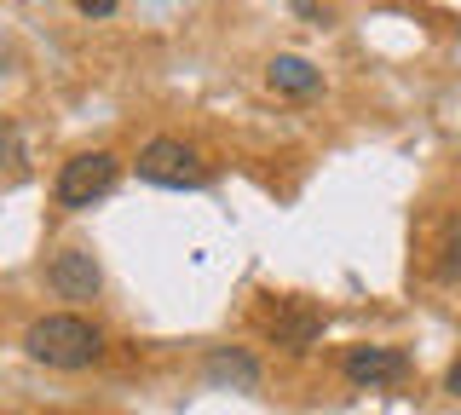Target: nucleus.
<instances>
[{"instance_id": "nucleus-1", "label": "nucleus", "mask_w": 461, "mask_h": 415, "mask_svg": "<svg viewBox=\"0 0 461 415\" xmlns=\"http://www.w3.org/2000/svg\"><path fill=\"white\" fill-rule=\"evenodd\" d=\"M23 352L35 357V364H47V369H86V364H98V352H104V335H98L86 318L52 311V318L29 323Z\"/></svg>"}, {"instance_id": "nucleus-2", "label": "nucleus", "mask_w": 461, "mask_h": 415, "mask_svg": "<svg viewBox=\"0 0 461 415\" xmlns=\"http://www.w3.org/2000/svg\"><path fill=\"white\" fill-rule=\"evenodd\" d=\"M139 179L167 185V191H196V185H208V162L185 139H150L139 150Z\"/></svg>"}, {"instance_id": "nucleus-3", "label": "nucleus", "mask_w": 461, "mask_h": 415, "mask_svg": "<svg viewBox=\"0 0 461 415\" xmlns=\"http://www.w3.org/2000/svg\"><path fill=\"white\" fill-rule=\"evenodd\" d=\"M115 174H122V162H115L110 150H86V156H76V162H64V174H58V185H52L58 208H93L98 196L115 185Z\"/></svg>"}, {"instance_id": "nucleus-4", "label": "nucleus", "mask_w": 461, "mask_h": 415, "mask_svg": "<svg viewBox=\"0 0 461 415\" xmlns=\"http://www.w3.org/2000/svg\"><path fill=\"white\" fill-rule=\"evenodd\" d=\"M340 369H346L352 386H369V392H375V386H393V381L410 375V357H403L398 347H352Z\"/></svg>"}, {"instance_id": "nucleus-5", "label": "nucleus", "mask_w": 461, "mask_h": 415, "mask_svg": "<svg viewBox=\"0 0 461 415\" xmlns=\"http://www.w3.org/2000/svg\"><path fill=\"white\" fill-rule=\"evenodd\" d=\"M47 283H52V289L64 294V300H93L104 277H98V260H93L86 248H64V254H52Z\"/></svg>"}, {"instance_id": "nucleus-6", "label": "nucleus", "mask_w": 461, "mask_h": 415, "mask_svg": "<svg viewBox=\"0 0 461 415\" xmlns=\"http://www.w3.org/2000/svg\"><path fill=\"white\" fill-rule=\"evenodd\" d=\"M208 381H213V386H242V392H254V386H259V364H254L249 352L220 347V352L208 357Z\"/></svg>"}, {"instance_id": "nucleus-7", "label": "nucleus", "mask_w": 461, "mask_h": 415, "mask_svg": "<svg viewBox=\"0 0 461 415\" xmlns=\"http://www.w3.org/2000/svg\"><path fill=\"white\" fill-rule=\"evenodd\" d=\"M266 81H271V87H277V93H294V98L317 93V69H312L306 59H294V52H283V59H271Z\"/></svg>"}, {"instance_id": "nucleus-8", "label": "nucleus", "mask_w": 461, "mask_h": 415, "mask_svg": "<svg viewBox=\"0 0 461 415\" xmlns=\"http://www.w3.org/2000/svg\"><path fill=\"white\" fill-rule=\"evenodd\" d=\"M323 329V318H312V311H288V318H277L271 323V335L283 340V347H306V340Z\"/></svg>"}, {"instance_id": "nucleus-9", "label": "nucleus", "mask_w": 461, "mask_h": 415, "mask_svg": "<svg viewBox=\"0 0 461 415\" xmlns=\"http://www.w3.org/2000/svg\"><path fill=\"white\" fill-rule=\"evenodd\" d=\"M76 6L86 12V18H110V12L122 6V0H76Z\"/></svg>"}, {"instance_id": "nucleus-10", "label": "nucleus", "mask_w": 461, "mask_h": 415, "mask_svg": "<svg viewBox=\"0 0 461 415\" xmlns=\"http://www.w3.org/2000/svg\"><path fill=\"white\" fill-rule=\"evenodd\" d=\"M444 386H450V392H456V398H461V364H456V369H450V375H444Z\"/></svg>"}, {"instance_id": "nucleus-11", "label": "nucleus", "mask_w": 461, "mask_h": 415, "mask_svg": "<svg viewBox=\"0 0 461 415\" xmlns=\"http://www.w3.org/2000/svg\"><path fill=\"white\" fill-rule=\"evenodd\" d=\"M294 6H317V0H294Z\"/></svg>"}]
</instances>
